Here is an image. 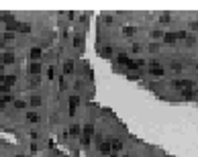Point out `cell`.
Listing matches in <instances>:
<instances>
[{
    "label": "cell",
    "mask_w": 198,
    "mask_h": 157,
    "mask_svg": "<svg viewBox=\"0 0 198 157\" xmlns=\"http://www.w3.org/2000/svg\"><path fill=\"white\" fill-rule=\"evenodd\" d=\"M0 76H4V65L0 63Z\"/></svg>",
    "instance_id": "obj_37"
},
{
    "label": "cell",
    "mask_w": 198,
    "mask_h": 157,
    "mask_svg": "<svg viewBox=\"0 0 198 157\" xmlns=\"http://www.w3.org/2000/svg\"><path fill=\"white\" fill-rule=\"evenodd\" d=\"M4 76H6V74H4ZM4 76H0V86L4 84Z\"/></svg>",
    "instance_id": "obj_38"
},
{
    "label": "cell",
    "mask_w": 198,
    "mask_h": 157,
    "mask_svg": "<svg viewBox=\"0 0 198 157\" xmlns=\"http://www.w3.org/2000/svg\"><path fill=\"white\" fill-rule=\"evenodd\" d=\"M39 84H41V80H39V78H31V84H29V86H31V88H37Z\"/></svg>",
    "instance_id": "obj_26"
},
{
    "label": "cell",
    "mask_w": 198,
    "mask_h": 157,
    "mask_svg": "<svg viewBox=\"0 0 198 157\" xmlns=\"http://www.w3.org/2000/svg\"><path fill=\"white\" fill-rule=\"evenodd\" d=\"M129 61H131V57H129L127 53H119V55H117V63H120V65H127Z\"/></svg>",
    "instance_id": "obj_11"
},
{
    "label": "cell",
    "mask_w": 198,
    "mask_h": 157,
    "mask_svg": "<svg viewBox=\"0 0 198 157\" xmlns=\"http://www.w3.org/2000/svg\"><path fill=\"white\" fill-rule=\"evenodd\" d=\"M70 135H80V124H72L70 126Z\"/></svg>",
    "instance_id": "obj_24"
},
{
    "label": "cell",
    "mask_w": 198,
    "mask_h": 157,
    "mask_svg": "<svg viewBox=\"0 0 198 157\" xmlns=\"http://www.w3.org/2000/svg\"><path fill=\"white\" fill-rule=\"evenodd\" d=\"M123 33H125V35H135V33H137V29H135V27H125V29H123Z\"/></svg>",
    "instance_id": "obj_22"
},
{
    "label": "cell",
    "mask_w": 198,
    "mask_h": 157,
    "mask_svg": "<svg viewBox=\"0 0 198 157\" xmlns=\"http://www.w3.org/2000/svg\"><path fill=\"white\" fill-rule=\"evenodd\" d=\"M113 23H115V16H110V14H108V16H104V25H108V27H110Z\"/></svg>",
    "instance_id": "obj_27"
},
{
    "label": "cell",
    "mask_w": 198,
    "mask_h": 157,
    "mask_svg": "<svg viewBox=\"0 0 198 157\" xmlns=\"http://www.w3.org/2000/svg\"><path fill=\"white\" fill-rule=\"evenodd\" d=\"M102 55H104V57H110V55H113V49H110V47H104V49H102Z\"/></svg>",
    "instance_id": "obj_28"
},
{
    "label": "cell",
    "mask_w": 198,
    "mask_h": 157,
    "mask_svg": "<svg viewBox=\"0 0 198 157\" xmlns=\"http://www.w3.org/2000/svg\"><path fill=\"white\" fill-rule=\"evenodd\" d=\"M110 145H113V151H115V153L123 149V141H120V139H117V137H110Z\"/></svg>",
    "instance_id": "obj_9"
},
{
    "label": "cell",
    "mask_w": 198,
    "mask_h": 157,
    "mask_svg": "<svg viewBox=\"0 0 198 157\" xmlns=\"http://www.w3.org/2000/svg\"><path fill=\"white\" fill-rule=\"evenodd\" d=\"M4 84H6V86H10V88H12V86H14V84H16V76H4Z\"/></svg>",
    "instance_id": "obj_16"
},
{
    "label": "cell",
    "mask_w": 198,
    "mask_h": 157,
    "mask_svg": "<svg viewBox=\"0 0 198 157\" xmlns=\"http://www.w3.org/2000/svg\"><path fill=\"white\" fill-rule=\"evenodd\" d=\"M149 76L161 78V76H165V70H163V67H149Z\"/></svg>",
    "instance_id": "obj_7"
},
{
    "label": "cell",
    "mask_w": 198,
    "mask_h": 157,
    "mask_svg": "<svg viewBox=\"0 0 198 157\" xmlns=\"http://www.w3.org/2000/svg\"><path fill=\"white\" fill-rule=\"evenodd\" d=\"M92 133H94V126H92V122H88V124L84 126V135H88V137H92Z\"/></svg>",
    "instance_id": "obj_19"
},
{
    "label": "cell",
    "mask_w": 198,
    "mask_h": 157,
    "mask_svg": "<svg viewBox=\"0 0 198 157\" xmlns=\"http://www.w3.org/2000/svg\"><path fill=\"white\" fill-rule=\"evenodd\" d=\"M196 70H198V65H196Z\"/></svg>",
    "instance_id": "obj_41"
},
{
    "label": "cell",
    "mask_w": 198,
    "mask_h": 157,
    "mask_svg": "<svg viewBox=\"0 0 198 157\" xmlns=\"http://www.w3.org/2000/svg\"><path fill=\"white\" fill-rule=\"evenodd\" d=\"M78 96H74V98H72V100H70V108H72V112H74V110H76V106H78Z\"/></svg>",
    "instance_id": "obj_23"
},
{
    "label": "cell",
    "mask_w": 198,
    "mask_h": 157,
    "mask_svg": "<svg viewBox=\"0 0 198 157\" xmlns=\"http://www.w3.org/2000/svg\"><path fill=\"white\" fill-rule=\"evenodd\" d=\"M31 139H33V141H37V139H39V133H37V131H33V133H31Z\"/></svg>",
    "instance_id": "obj_35"
},
{
    "label": "cell",
    "mask_w": 198,
    "mask_h": 157,
    "mask_svg": "<svg viewBox=\"0 0 198 157\" xmlns=\"http://www.w3.org/2000/svg\"><path fill=\"white\" fill-rule=\"evenodd\" d=\"M170 18H172V14H170V12H163V14H159V23H161V25L170 23Z\"/></svg>",
    "instance_id": "obj_17"
},
{
    "label": "cell",
    "mask_w": 198,
    "mask_h": 157,
    "mask_svg": "<svg viewBox=\"0 0 198 157\" xmlns=\"http://www.w3.org/2000/svg\"><path fill=\"white\" fill-rule=\"evenodd\" d=\"M10 92H12V88H10V86H6V84H2V86H0V94H4V96H8Z\"/></svg>",
    "instance_id": "obj_20"
},
{
    "label": "cell",
    "mask_w": 198,
    "mask_h": 157,
    "mask_svg": "<svg viewBox=\"0 0 198 157\" xmlns=\"http://www.w3.org/2000/svg\"><path fill=\"white\" fill-rule=\"evenodd\" d=\"M53 76H55V67L51 65V67H47V78H51V80H53Z\"/></svg>",
    "instance_id": "obj_31"
},
{
    "label": "cell",
    "mask_w": 198,
    "mask_h": 157,
    "mask_svg": "<svg viewBox=\"0 0 198 157\" xmlns=\"http://www.w3.org/2000/svg\"><path fill=\"white\" fill-rule=\"evenodd\" d=\"M176 37L182 41V39H186V37H188V33H186V31H178V33H176Z\"/></svg>",
    "instance_id": "obj_30"
},
{
    "label": "cell",
    "mask_w": 198,
    "mask_h": 157,
    "mask_svg": "<svg viewBox=\"0 0 198 157\" xmlns=\"http://www.w3.org/2000/svg\"><path fill=\"white\" fill-rule=\"evenodd\" d=\"M74 72V61H66L63 63V76H70Z\"/></svg>",
    "instance_id": "obj_14"
},
{
    "label": "cell",
    "mask_w": 198,
    "mask_h": 157,
    "mask_svg": "<svg viewBox=\"0 0 198 157\" xmlns=\"http://www.w3.org/2000/svg\"><path fill=\"white\" fill-rule=\"evenodd\" d=\"M176 41H178L176 33H163V43H167V45H174Z\"/></svg>",
    "instance_id": "obj_10"
},
{
    "label": "cell",
    "mask_w": 198,
    "mask_h": 157,
    "mask_svg": "<svg viewBox=\"0 0 198 157\" xmlns=\"http://www.w3.org/2000/svg\"><path fill=\"white\" fill-rule=\"evenodd\" d=\"M29 74H31V78H39V76H41V63H39V61L31 63V67H29Z\"/></svg>",
    "instance_id": "obj_4"
},
{
    "label": "cell",
    "mask_w": 198,
    "mask_h": 157,
    "mask_svg": "<svg viewBox=\"0 0 198 157\" xmlns=\"http://www.w3.org/2000/svg\"><path fill=\"white\" fill-rule=\"evenodd\" d=\"M98 151H100V153H104V155H108V153L113 151L110 139H108V141H100V143H98Z\"/></svg>",
    "instance_id": "obj_3"
},
{
    "label": "cell",
    "mask_w": 198,
    "mask_h": 157,
    "mask_svg": "<svg viewBox=\"0 0 198 157\" xmlns=\"http://www.w3.org/2000/svg\"><path fill=\"white\" fill-rule=\"evenodd\" d=\"M0 63H2V65H10V63H14V53H12V51H4V53L0 55Z\"/></svg>",
    "instance_id": "obj_2"
},
{
    "label": "cell",
    "mask_w": 198,
    "mask_h": 157,
    "mask_svg": "<svg viewBox=\"0 0 198 157\" xmlns=\"http://www.w3.org/2000/svg\"><path fill=\"white\" fill-rule=\"evenodd\" d=\"M41 102H43V100H41V96L33 94V96H31V100H29V106H31V108H39Z\"/></svg>",
    "instance_id": "obj_8"
},
{
    "label": "cell",
    "mask_w": 198,
    "mask_h": 157,
    "mask_svg": "<svg viewBox=\"0 0 198 157\" xmlns=\"http://www.w3.org/2000/svg\"><path fill=\"white\" fill-rule=\"evenodd\" d=\"M16 157H25V155H16Z\"/></svg>",
    "instance_id": "obj_40"
},
{
    "label": "cell",
    "mask_w": 198,
    "mask_h": 157,
    "mask_svg": "<svg viewBox=\"0 0 198 157\" xmlns=\"http://www.w3.org/2000/svg\"><path fill=\"white\" fill-rule=\"evenodd\" d=\"M139 49H141V45H137V43H135V45H131V51H135V53H137Z\"/></svg>",
    "instance_id": "obj_34"
},
{
    "label": "cell",
    "mask_w": 198,
    "mask_h": 157,
    "mask_svg": "<svg viewBox=\"0 0 198 157\" xmlns=\"http://www.w3.org/2000/svg\"><path fill=\"white\" fill-rule=\"evenodd\" d=\"M14 31H21V23H19L16 18H14L12 23L6 25V33H14Z\"/></svg>",
    "instance_id": "obj_5"
},
{
    "label": "cell",
    "mask_w": 198,
    "mask_h": 157,
    "mask_svg": "<svg viewBox=\"0 0 198 157\" xmlns=\"http://www.w3.org/2000/svg\"><path fill=\"white\" fill-rule=\"evenodd\" d=\"M6 39V41H12L14 39V33H2V37H0V41Z\"/></svg>",
    "instance_id": "obj_25"
},
{
    "label": "cell",
    "mask_w": 198,
    "mask_h": 157,
    "mask_svg": "<svg viewBox=\"0 0 198 157\" xmlns=\"http://www.w3.org/2000/svg\"><path fill=\"white\" fill-rule=\"evenodd\" d=\"M110 157H119V155H117V153H110Z\"/></svg>",
    "instance_id": "obj_39"
},
{
    "label": "cell",
    "mask_w": 198,
    "mask_h": 157,
    "mask_svg": "<svg viewBox=\"0 0 198 157\" xmlns=\"http://www.w3.org/2000/svg\"><path fill=\"white\" fill-rule=\"evenodd\" d=\"M4 106H6V102H4V100H2V98H0V112H2V110H4Z\"/></svg>",
    "instance_id": "obj_36"
},
{
    "label": "cell",
    "mask_w": 198,
    "mask_h": 157,
    "mask_svg": "<svg viewBox=\"0 0 198 157\" xmlns=\"http://www.w3.org/2000/svg\"><path fill=\"white\" fill-rule=\"evenodd\" d=\"M31 31V23H21V33H29Z\"/></svg>",
    "instance_id": "obj_21"
},
{
    "label": "cell",
    "mask_w": 198,
    "mask_h": 157,
    "mask_svg": "<svg viewBox=\"0 0 198 157\" xmlns=\"http://www.w3.org/2000/svg\"><path fill=\"white\" fill-rule=\"evenodd\" d=\"M186 43H188V45H194V43H196V37H194V35H188V37H186Z\"/></svg>",
    "instance_id": "obj_32"
},
{
    "label": "cell",
    "mask_w": 198,
    "mask_h": 157,
    "mask_svg": "<svg viewBox=\"0 0 198 157\" xmlns=\"http://www.w3.org/2000/svg\"><path fill=\"white\" fill-rule=\"evenodd\" d=\"M27 120L33 122V124H37V122H41V117L37 114V112H27Z\"/></svg>",
    "instance_id": "obj_13"
},
{
    "label": "cell",
    "mask_w": 198,
    "mask_h": 157,
    "mask_svg": "<svg viewBox=\"0 0 198 157\" xmlns=\"http://www.w3.org/2000/svg\"><path fill=\"white\" fill-rule=\"evenodd\" d=\"M172 70H174V72H182L184 65H182V63H172Z\"/></svg>",
    "instance_id": "obj_29"
},
{
    "label": "cell",
    "mask_w": 198,
    "mask_h": 157,
    "mask_svg": "<svg viewBox=\"0 0 198 157\" xmlns=\"http://www.w3.org/2000/svg\"><path fill=\"white\" fill-rule=\"evenodd\" d=\"M27 106H29V104H27L25 100H14V108H16V110H23V108H27Z\"/></svg>",
    "instance_id": "obj_18"
},
{
    "label": "cell",
    "mask_w": 198,
    "mask_h": 157,
    "mask_svg": "<svg viewBox=\"0 0 198 157\" xmlns=\"http://www.w3.org/2000/svg\"><path fill=\"white\" fill-rule=\"evenodd\" d=\"M74 45H76V47H78V49H82V37H76V39H74Z\"/></svg>",
    "instance_id": "obj_33"
},
{
    "label": "cell",
    "mask_w": 198,
    "mask_h": 157,
    "mask_svg": "<svg viewBox=\"0 0 198 157\" xmlns=\"http://www.w3.org/2000/svg\"><path fill=\"white\" fill-rule=\"evenodd\" d=\"M29 57L33 59V63H35V61H39V59H41V49H39V47H33V49L29 51Z\"/></svg>",
    "instance_id": "obj_6"
},
{
    "label": "cell",
    "mask_w": 198,
    "mask_h": 157,
    "mask_svg": "<svg viewBox=\"0 0 198 157\" xmlns=\"http://www.w3.org/2000/svg\"><path fill=\"white\" fill-rule=\"evenodd\" d=\"M90 143H92V137H88V135L82 133V135H80V145H82V147H88Z\"/></svg>",
    "instance_id": "obj_15"
},
{
    "label": "cell",
    "mask_w": 198,
    "mask_h": 157,
    "mask_svg": "<svg viewBox=\"0 0 198 157\" xmlns=\"http://www.w3.org/2000/svg\"><path fill=\"white\" fill-rule=\"evenodd\" d=\"M0 21L8 25V23H12V21H14V14H12V12H2V14H0Z\"/></svg>",
    "instance_id": "obj_12"
},
{
    "label": "cell",
    "mask_w": 198,
    "mask_h": 157,
    "mask_svg": "<svg viewBox=\"0 0 198 157\" xmlns=\"http://www.w3.org/2000/svg\"><path fill=\"white\" fill-rule=\"evenodd\" d=\"M172 86H174V88H178V90H188V88H194V84H192L190 80H174V82H172Z\"/></svg>",
    "instance_id": "obj_1"
}]
</instances>
